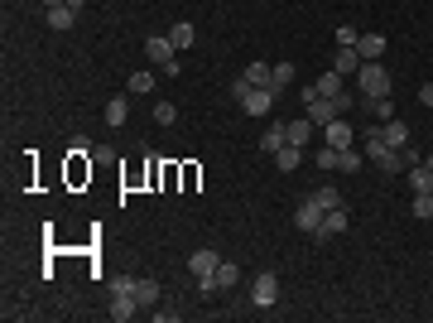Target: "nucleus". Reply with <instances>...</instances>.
I'll list each match as a JSON object with an SVG mask.
<instances>
[{
    "mask_svg": "<svg viewBox=\"0 0 433 323\" xmlns=\"http://www.w3.org/2000/svg\"><path fill=\"white\" fill-rule=\"evenodd\" d=\"M250 304H255V309H274V304H279V275H274V270H260V275L250 280Z\"/></svg>",
    "mask_w": 433,
    "mask_h": 323,
    "instance_id": "obj_2",
    "label": "nucleus"
},
{
    "mask_svg": "<svg viewBox=\"0 0 433 323\" xmlns=\"http://www.w3.org/2000/svg\"><path fill=\"white\" fill-rule=\"evenodd\" d=\"M102 116H106V126H126V116H130V102H126V92H116V97L106 102V111H102Z\"/></svg>",
    "mask_w": 433,
    "mask_h": 323,
    "instance_id": "obj_13",
    "label": "nucleus"
},
{
    "mask_svg": "<svg viewBox=\"0 0 433 323\" xmlns=\"http://www.w3.org/2000/svg\"><path fill=\"white\" fill-rule=\"evenodd\" d=\"M216 266H221V256H216L212 246H197V251L188 256V270L197 275V280H202V275H216Z\"/></svg>",
    "mask_w": 433,
    "mask_h": 323,
    "instance_id": "obj_9",
    "label": "nucleus"
},
{
    "mask_svg": "<svg viewBox=\"0 0 433 323\" xmlns=\"http://www.w3.org/2000/svg\"><path fill=\"white\" fill-rule=\"evenodd\" d=\"M352 227V217H347V208H332V213H323V222H318V232H313V242H332V237H342Z\"/></svg>",
    "mask_w": 433,
    "mask_h": 323,
    "instance_id": "obj_3",
    "label": "nucleus"
},
{
    "mask_svg": "<svg viewBox=\"0 0 433 323\" xmlns=\"http://www.w3.org/2000/svg\"><path fill=\"white\" fill-rule=\"evenodd\" d=\"M274 164H279V174H294L298 164H303V150H298V145H279V150H274Z\"/></svg>",
    "mask_w": 433,
    "mask_h": 323,
    "instance_id": "obj_15",
    "label": "nucleus"
},
{
    "mask_svg": "<svg viewBox=\"0 0 433 323\" xmlns=\"http://www.w3.org/2000/svg\"><path fill=\"white\" fill-rule=\"evenodd\" d=\"M409 189H414V193H433V169H429L424 160L409 169Z\"/></svg>",
    "mask_w": 433,
    "mask_h": 323,
    "instance_id": "obj_18",
    "label": "nucleus"
},
{
    "mask_svg": "<svg viewBox=\"0 0 433 323\" xmlns=\"http://www.w3.org/2000/svg\"><path fill=\"white\" fill-rule=\"evenodd\" d=\"M318 222H323V208H318V198H303V203L294 208V227L313 237V232H318Z\"/></svg>",
    "mask_w": 433,
    "mask_h": 323,
    "instance_id": "obj_6",
    "label": "nucleus"
},
{
    "mask_svg": "<svg viewBox=\"0 0 433 323\" xmlns=\"http://www.w3.org/2000/svg\"><path fill=\"white\" fill-rule=\"evenodd\" d=\"M78 25V10H73V5H54V10H49V29H73Z\"/></svg>",
    "mask_w": 433,
    "mask_h": 323,
    "instance_id": "obj_22",
    "label": "nucleus"
},
{
    "mask_svg": "<svg viewBox=\"0 0 433 323\" xmlns=\"http://www.w3.org/2000/svg\"><path fill=\"white\" fill-rule=\"evenodd\" d=\"M140 309H145V304H140L135 295H126V290H121V295H111V309H106V314H111L116 323H126V319H135Z\"/></svg>",
    "mask_w": 433,
    "mask_h": 323,
    "instance_id": "obj_10",
    "label": "nucleus"
},
{
    "mask_svg": "<svg viewBox=\"0 0 433 323\" xmlns=\"http://www.w3.org/2000/svg\"><path fill=\"white\" fill-rule=\"evenodd\" d=\"M361 107L371 111L376 121H395V97H361Z\"/></svg>",
    "mask_w": 433,
    "mask_h": 323,
    "instance_id": "obj_14",
    "label": "nucleus"
},
{
    "mask_svg": "<svg viewBox=\"0 0 433 323\" xmlns=\"http://www.w3.org/2000/svg\"><path fill=\"white\" fill-rule=\"evenodd\" d=\"M356 54H361V63L385 58V34H361V39H356Z\"/></svg>",
    "mask_w": 433,
    "mask_h": 323,
    "instance_id": "obj_12",
    "label": "nucleus"
},
{
    "mask_svg": "<svg viewBox=\"0 0 433 323\" xmlns=\"http://www.w3.org/2000/svg\"><path fill=\"white\" fill-rule=\"evenodd\" d=\"M313 87H318V97H342V92H347V87H342V73H337V68H327L323 78L313 82Z\"/></svg>",
    "mask_w": 433,
    "mask_h": 323,
    "instance_id": "obj_17",
    "label": "nucleus"
},
{
    "mask_svg": "<svg viewBox=\"0 0 433 323\" xmlns=\"http://www.w3.org/2000/svg\"><path fill=\"white\" fill-rule=\"evenodd\" d=\"M323 131H327V145H332V150H352L356 131H352V121H347V116H337V121H327Z\"/></svg>",
    "mask_w": 433,
    "mask_h": 323,
    "instance_id": "obj_8",
    "label": "nucleus"
},
{
    "mask_svg": "<svg viewBox=\"0 0 433 323\" xmlns=\"http://www.w3.org/2000/svg\"><path fill=\"white\" fill-rule=\"evenodd\" d=\"M135 299L145 304V309H154V304H159V285H154L150 275H140V280H135Z\"/></svg>",
    "mask_w": 433,
    "mask_h": 323,
    "instance_id": "obj_21",
    "label": "nucleus"
},
{
    "mask_svg": "<svg viewBox=\"0 0 433 323\" xmlns=\"http://www.w3.org/2000/svg\"><path fill=\"white\" fill-rule=\"evenodd\" d=\"M424 164H429V169H433V155H424Z\"/></svg>",
    "mask_w": 433,
    "mask_h": 323,
    "instance_id": "obj_36",
    "label": "nucleus"
},
{
    "mask_svg": "<svg viewBox=\"0 0 433 323\" xmlns=\"http://www.w3.org/2000/svg\"><path fill=\"white\" fill-rule=\"evenodd\" d=\"M236 280H241V266H231V261L216 266V285H221V290H236Z\"/></svg>",
    "mask_w": 433,
    "mask_h": 323,
    "instance_id": "obj_26",
    "label": "nucleus"
},
{
    "mask_svg": "<svg viewBox=\"0 0 433 323\" xmlns=\"http://www.w3.org/2000/svg\"><path fill=\"white\" fill-rule=\"evenodd\" d=\"M361 160H366V155H356V150H342L337 169H342V174H356V169H361Z\"/></svg>",
    "mask_w": 433,
    "mask_h": 323,
    "instance_id": "obj_31",
    "label": "nucleus"
},
{
    "mask_svg": "<svg viewBox=\"0 0 433 323\" xmlns=\"http://www.w3.org/2000/svg\"><path fill=\"white\" fill-rule=\"evenodd\" d=\"M279 145H289V140H284V121H279V126H265V135H260V150H265V155H274Z\"/></svg>",
    "mask_w": 433,
    "mask_h": 323,
    "instance_id": "obj_25",
    "label": "nucleus"
},
{
    "mask_svg": "<svg viewBox=\"0 0 433 323\" xmlns=\"http://www.w3.org/2000/svg\"><path fill=\"white\" fill-rule=\"evenodd\" d=\"M250 87H270V63H245V73H241ZM274 92V87H270Z\"/></svg>",
    "mask_w": 433,
    "mask_h": 323,
    "instance_id": "obj_24",
    "label": "nucleus"
},
{
    "mask_svg": "<svg viewBox=\"0 0 433 323\" xmlns=\"http://www.w3.org/2000/svg\"><path fill=\"white\" fill-rule=\"evenodd\" d=\"M419 102H424V107L433 111V82H424V87H419Z\"/></svg>",
    "mask_w": 433,
    "mask_h": 323,
    "instance_id": "obj_33",
    "label": "nucleus"
},
{
    "mask_svg": "<svg viewBox=\"0 0 433 323\" xmlns=\"http://www.w3.org/2000/svg\"><path fill=\"white\" fill-rule=\"evenodd\" d=\"M130 92H140V97H145V92H154V73H150V68L130 73Z\"/></svg>",
    "mask_w": 433,
    "mask_h": 323,
    "instance_id": "obj_27",
    "label": "nucleus"
},
{
    "mask_svg": "<svg viewBox=\"0 0 433 323\" xmlns=\"http://www.w3.org/2000/svg\"><path fill=\"white\" fill-rule=\"evenodd\" d=\"M270 107H274V92H270V87H245V97H241L245 116H270Z\"/></svg>",
    "mask_w": 433,
    "mask_h": 323,
    "instance_id": "obj_5",
    "label": "nucleus"
},
{
    "mask_svg": "<svg viewBox=\"0 0 433 323\" xmlns=\"http://www.w3.org/2000/svg\"><path fill=\"white\" fill-rule=\"evenodd\" d=\"M54 5H63V0H44V10H54Z\"/></svg>",
    "mask_w": 433,
    "mask_h": 323,
    "instance_id": "obj_35",
    "label": "nucleus"
},
{
    "mask_svg": "<svg viewBox=\"0 0 433 323\" xmlns=\"http://www.w3.org/2000/svg\"><path fill=\"white\" fill-rule=\"evenodd\" d=\"M409 208H414V217H433V193H414Z\"/></svg>",
    "mask_w": 433,
    "mask_h": 323,
    "instance_id": "obj_30",
    "label": "nucleus"
},
{
    "mask_svg": "<svg viewBox=\"0 0 433 323\" xmlns=\"http://www.w3.org/2000/svg\"><path fill=\"white\" fill-rule=\"evenodd\" d=\"M356 87H361V97H390L395 92V78L385 73V63H361L356 68Z\"/></svg>",
    "mask_w": 433,
    "mask_h": 323,
    "instance_id": "obj_1",
    "label": "nucleus"
},
{
    "mask_svg": "<svg viewBox=\"0 0 433 323\" xmlns=\"http://www.w3.org/2000/svg\"><path fill=\"white\" fill-rule=\"evenodd\" d=\"M150 116H154L159 126H173V121H178V107H173V102H154V111H150Z\"/></svg>",
    "mask_w": 433,
    "mask_h": 323,
    "instance_id": "obj_28",
    "label": "nucleus"
},
{
    "mask_svg": "<svg viewBox=\"0 0 433 323\" xmlns=\"http://www.w3.org/2000/svg\"><path fill=\"white\" fill-rule=\"evenodd\" d=\"M308 198H318V208H323V213H332V208H347V203H342V189H332V184H323V189H313Z\"/></svg>",
    "mask_w": 433,
    "mask_h": 323,
    "instance_id": "obj_19",
    "label": "nucleus"
},
{
    "mask_svg": "<svg viewBox=\"0 0 433 323\" xmlns=\"http://www.w3.org/2000/svg\"><path fill=\"white\" fill-rule=\"evenodd\" d=\"M63 5H73V10H78V15H82V10H87V0H63Z\"/></svg>",
    "mask_w": 433,
    "mask_h": 323,
    "instance_id": "obj_34",
    "label": "nucleus"
},
{
    "mask_svg": "<svg viewBox=\"0 0 433 323\" xmlns=\"http://www.w3.org/2000/svg\"><path fill=\"white\" fill-rule=\"evenodd\" d=\"M169 39H173V49L183 54V49H193V44H197V29H193L188 20H178V25L169 29Z\"/></svg>",
    "mask_w": 433,
    "mask_h": 323,
    "instance_id": "obj_16",
    "label": "nucleus"
},
{
    "mask_svg": "<svg viewBox=\"0 0 433 323\" xmlns=\"http://www.w3.org/2000/svg\"><path fill=\"white\" fill-rule=\"evenodd\" d=\"M332 68H337L342 78H352L356 68H361V54H356V49H337V58H332Z\"/></svg>",
    "mask_w": 433,
    "mask_h": 323,
    "instance_id": "obj_23",
    "label": "nucleus"
},
{
    "mask_svg": "<svg viewBox=\"0 0 433 323\" xmlns=\"http://www.w3.org/2000/svg\"><path fill=\"white\" fill-rule=\"evenodd\" d=\"M337 160H342V150H332V145L318 150V169H337Z\"/></svg>",
    "mask_w": 433,
    "mask_h": 323,
    "instance_id": "obj_32",
    "label": "nucleus"
},
{
    "mask_svg": "<svg viewBox=\"0 0 433 323\" xmlns=\"http://www.w3.org/2000/svg\"><path fill=\"white\" fill-rule=\"evenodd\" d=\"M145 58H150V63H159V68H169V63L178 58V49H173V39H169V34H150V39H145Z\"/></svg>",
    "mask_w": 433,
    "mask_h": 323,
    "instance_id": "obj_4",
    "label": "nucleus"
},
{
    "mask_svg": "<svg viewBox=\"0 0 433 323\" xmlns=\"http://www.w3.org/2000/svg\"><path fill=\"white\" fill-rule=\"evenodd\" d=\"M380 126V140L390 145V150H405V145H414V135H409V126L395 116V121H376Z\"/></svg>",
    "mask_w": 433,
    "mask_h": 323,
    "instance_id": "obj_7",
    "label": "nucleus"
},
{
    "mask_svg": "<svg viewBox=\"0 0 433 323\" xmlns=\"http://www.w3.org/2000/svg\"><path fill=\"white\" fill-rule=\"evenodd\" d=\"M289 82H294V63L284 58V63H274V68H270V87H274V97H279Z\"/></svg>",
    "mask_w": 433,
    "mask_h": 323,
    "instance_id": "obj_20",
    "label": "nucleus"
},
{
    "mask_svg": "<svg viewBox=\"0 0 433 323\" xmlns=\"http://www.w3.org/2000/svg\"><path fill=\"white\" fill-rule=\"evenodd\" d=\"M313 131H318V126H313L308 116H298V121H284V140H289V145H298V150L313 140Z\"/></svg>",
    "mask_w": 433,
    "mask_h": 323,
    "instance_id": "obj_11",
    "label": "nucleus"
},
{
    "mask_svg": "<svg viewBox=\"0 0 433 323\" xmlns=\"http://www.w3.org/2000/svg\"><path fill=\"white\" fill-rule=\"evenodd\" d=\"M356 39H361V34H356L352 25H337V34H332V44H337V49H356Z\"/></svg>",
    "mask_w": 433,
    "mask_h": 323,
    "instance_id": "obj_29",
    "label": "nucleus"
}]
</instances>
